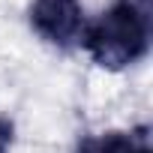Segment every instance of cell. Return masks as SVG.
I'll return each mask as SVG.
<instances>
[{"instance_id":"cell-1","label":"cell","mask_w":153,"mask_h":153,"mask_svg":"<svg viewBox=\"0 0 153 153\" xmlns=\"http://www.w3.org/2000/svg\"><path fill=\"white\" fill-rule=\"evenodd\" d=\"M150 0H114L81 33V45L102 69H123L150 48Z\"/></svg>"},{"instance_id":"cell-2","label":"cell","mask_w":153,"mask_h":153,"mask_svg":"<svg viewBox=\"0 0 153 153\" xmlns=\"http://www.w3.org/2000/svg\"><path fill=\"white\" fill-rule=\"evenodd\" d=\"M30 27L51 45H75L81 42L87 27L81 0H33L30 3Z\"/></svg>"},{"instance_id":"cell-3","label":"cell","mask_w":153,"mask_h":153,"mask_svg":"<svg viewBox=\"0 0 153 153\" xmlns=\"http://www.w3.org/2000/svg\"><path fill=\"white\" fill-rule=\"evenodd\" d=\"M72 153H150L144 132H102L78 141Z\"/></svg>"},{"instance_id":"cell-4","label":"cell","mask_w":153,"mask_h":153,"mask_svg":"<svg viewBox=\"0 0 153 153\" xmlns=\"http://www.w3.org/2000/svg\"><path fill=\"white\" fill-rule=\"evenodd\" d=\"M9 144H12V123L0 117V153H6Z\"/></svg>"}]
</instances>
